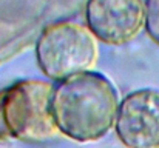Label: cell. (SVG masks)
Returning a JSON list of instances; mask_svg holds the SVG:
<instances>
[{"mask_svg":"<svg viewBox=\"0 0 159 148\" xmlns=\"http://www.w3.org/2000/svg\"><path fill=\"white\" fill-rule=\"evenodd\" d=\"M119 94L101 73L88 71L56 82L51 114L60 133L76 142H96L114 128Z\"/></svg>","mask_w":159,"mask_h":148,"instance_id":"6da1fadb","label":"cell"},{"mask_svg":"<svg viewBox=\"0 0 159 148\" xmlns=\"http://www.w3.org/2000/svg\"><path fill=\"white\" fill-rule=\"evenodd\" d=\"M50 80L23 79L0 91V141L42 144L60 136L51 114Z\"/></svg>","mask_w":159,"mask_h":148,"instance_id":"7a4b0ae2","label":"cell"},{"mask_svg":"<svg viewBox=\"0 0 159 148\" xmlns=\"http://www.w3.org/2000/svg\"><path fill=\"white\" fill-rule=\"evenodd\" d=\"M99 57V40L85 23L76 20L48 23L36 42L37 66L54 83L93 71Z\"/></svg>","mask_w":159,"mask_h":148,"instance_id":"3957f363","label":"cell"},{"mask_svg":"<svg viewBox=\"0 0 159 148\" xmlns=\"http://www.w3.org/2000/svg\"><path fill=\"white\" fill-rule=\"evenodd\" d=\"M85 25L105 45H127L145 29V0H87Z\"/></svg>","mask_w":159,"mask_h":148,"instance_id":"277c9868","label":"cell"},{"mask_svg":"<svg viewBox=\"0 0 159 148\" xmlns=\"http://www.w3.org/2000/svg\"><path fill=\"white\" fill-rule=\"evenodd\" d=\"M114 133L125 148H159V91L136 90L119 102Z\"/></svg>","mask_w":159,"mask_h":148,"instance_id":"5b68a950","label":"cell"},{"mask_svg":"<svg viewBox=\"0 0 159 148\" xmlns=\"http://www.w3.org/2000/svg\"><path fill=\"white\" fill-rule=\"evenodd\" d=\"M145 31L159 45V0H145Z\"/></svg>","mask_w":159,"mask_h":148,"instance_id":"8992f818","label":"cell"}]
</instances>
